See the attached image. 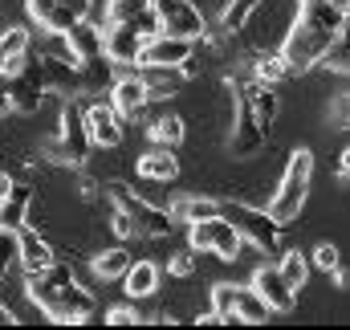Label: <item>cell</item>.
I'll return each instance as SVG.
<instances>
[{"label": "cell", "mask_w": 350, "mask_h": 330, "mask_svg": "<svg viewBox=\"0 0 350 330\" xmlns=\"http://www.w3.org/2000/svg\"><path fill=\"white\" fill-rule=\"evenodd\" d=\"M342 16H347V12H338L330 0H314V4H301V8H297L293 25H289L285 37H281V53H285V62H289L293 74L322 66V58H326L330 45L338 41Z\"/></svg>", "instance_id": "6da1fadb"}, {"label": "cell", "mask_w": 350, "mask_h": 330, "mask_svg": "<svg viewBox=\"0 0 350 330\" xmlns=\"http://www.w3.org/2000/svg\"><path fill=\"white\" fill-rule=\"evenodd\" d=\"M25 298L53 322L70 327V322H86L90 314L98 310L94 294L78 281V273L62 261H53L41 273H25Z\"/></svg>", "instance_id": "7a4b0ae2"}, {"label": "cell", "mask_w": 350, "mask_h": 330, "mask_svg": "<svg viewBox=\"0 0 350 330\" xmlns=\"http://www.w3.org/2000/svg\"><path fill=\"white\" fill-rule=\"evenodd\" d=\"M90 131H86V98L78 94H62L57 98V118H53V131L49 139L41 143V155L57 167H86L90 160Z\"/></svg>", "instance_id": "3957f363"}, {"label": "cell", "mask_w": 350, "mask_h": 330, "mask_svg": "<svg viewBox=\"0 0 350 330\" xmlns=\"http://www.w3.org/2000/svg\"><path fill=\"white\" fill-rule=\"evenodd\" d=\"M102 192H106L110 208L126 212V220H131V229H135V237H139V241H167V237L175 233L172 208H159V204H151V200L135 196V192H131V183L110 179Z\"/></svg>", "instance_id": "277c9868"}, {"label": "cell", "mask_w": 350, "mask_h": 330, "mask_svg": "<svg viewBox=\"0 0 350 330\" xmlns=\"http://www.w3.org/2000/svg\"><path fill=\"white\" fill-rule=\"evenodd\" d=\"M310 179H314V151H310V147H297V151L289 155L285 171H281V183H277L273 196H269V212H273L281 225H293V220L306 212Z\"/></svg>", "instance_id": "5b68a950"}, {"label": "cell", "mask_w": 350, "mask_h": 330, "mask_svg": "<svg viewBox=\"0 0 350 330\" xmlns=\"http://www.w3.org/2000/svg\"><path fill=\"white\" fill-rule=\"evenodd\" d=\"M159 33V16L147 8L135 21H118V25H102V41H106V58L118 70H139L147 41Z\"/></svg>", "instance_id": "8992f818"}, {"label": "cell", "mask_w": 350, "mask_h": 330, "mask_svg": "<svg viewBox=\"0 0 350 330\" xmlns=\"http://www.w3.org/2000/svg\"><path fill=\"white\" fill-rule=\"evenodd\" d=\"M208 306L220 322H249V327H261L273 314L253 285H237V281H216L208 290Z\"/></svg>", "instance_id": "52a82bcc"}, {"label": "cell", "mask_w": 350, "mask_h": 330, "mask_svg": "<svg viewBox=\"0 0 350 330\" xmlns=\"http://www.w3.org/2000/svg\"><path fill=\"white\" fill-rule=\"evenodd\" d=\"M220 208H224V216L237 225V233H241L245 245H253L257 253L281 249V229H285V225H281L269 208H253V204H241V200H220Z\"/></svg>", "instance_id": "ba28073f"}, {"label": "cell", "mask_w": 350, "mask_h": 330, "mask_svg": "<svg viewBox=\"0 0 350 330\" xmlns=\"http://www.w3.org/2000/svg\"><path fill=\"white\" fill-rule=\"evenodd\" d=\"M228 98H232V118H228V135H224V147H228V155L232 160H249V155H257L265 147V139H269V127H265L261 118H257V110L228 86Z\"/></svg>", "instance_id": "9c48e42d"}, {"label": "cell", "mask_w": 350, "mask_h": 330, "mask_svg": "<svg viewBox=\"0 0 350 330\" xmlns=\"http://www.w3.org/2000/svg\"><path fill=\"white\" fill-rule=\"evenodd\" d=\"M187 245L196 249V253H208V257H220V261H241V233H237V225L224 216V212H216V216H208V220H196V225H187Z\"/></svg>", "instance_id": "30bf717a"}, {"label": "cell", "mask_w": 350, "mask_h": 330, "mask_svg": "<svg viewBox=\"0 0 350 330\" xmlns=\"http://www.w3.org/2000/svg\"><path fill=\"white\" fill-rule=\"evenodd\" d=\"M4 90H8V106L16 114H37L49 102V90H45V78H41V62L33 53L16 74H4Z\"/></svg>", "instance_id": "8fae6325"}, {"label": "cell", "mask_w": 350, "mask_h": 330, "mask_svg": "<svg viewBox=\"0 0 350 330\" xmlns=\"http://www.w3.org/2000/svg\"><path fill=\"white\" fill-rule=\"evenodd\" d=\"M151 12L159 16V33H175V37H191L200 41L208 21L196 8V0H151Z\"/></svg>", "instance_id": "7c38bea8"}, {"label": "cell", "mask_w": 350, "mask_h": 330, "mask_svg": "<svg viewBox=\"0 0 350 330\" xmlns=\"http://www.w3.org/2000/svg\"><path fill=\"white\" fill-rule=\"evenodd\" d=\"M86 131L94 147H118L126 139V118L110 98H90L86 102Z\"/></svg>", "instance_id": "4fadbf2b"}, {"label": "cell", "mask_w": 350, "mask_h": 330, "mask_svg": "<svg viewBox=\"0 0 350 330\" xmlns=\"http://www.w3.org/2000/svg\"><path fill=\"white\" fill-rule=\"evenodd\" d=\"M110 102L118 106L122 118H143L155 98H151V90H147V82H143L139 70H126V74H118L114 86H110Z\"/></svg>", "instance_id": "5bb4252c"}, {"label": "cell", "mask_w": 350, "mask_h": 330, "mask_svg": "<svg viewBox=\"0 0 350 330\" xmlns=\"http://www.w3.org/2000/svg\"><path fill=\"white\" fill-rule=\"evenodd\" d=\"M257 294L265 298V306L273 310V314H289L293 306H297V290L285 281V273L277 269V265H261L257 273H253V281H249Z\"/></svg>", "instance_id": "9a60e30c"}, {"label": "cell", "mask_w": 350, "mask_h": 330, "mask_svg": "<svg viewBox=\"0 0 350 330\" xmlns=\"http://www.w3.org/2000/svg\"><path fill=\"white\" fill-rule=\"evenodd\" d=\"M53 261H57V249L45 241L41 229H33V225H21V229H16V265H21L25 273H41V269H49Z\"/></svg>", "instance_id": "2e32d148"}, {"label": "cell", "mask_w": 350, "mask_h": 330, "mask_svg": "<svg viewBox=\"0 0 350 330\" xmlns=\"http://www.w3.org/2000/svg\"><path fill=\"white\" fill-rule=\"evenodd\" d=\"M200 41L191 37H175V33H155L143 49V62L139 66H183L191 53H196Z\"/></svg>", "instance_id": "e0dca14e"}, {"label": "cell", "mask_w": 350, "mask_h": 330, "mask_svg": "<svg viewBox=\"0 0 350 330\" xmlns=\"http://www.w3.org/2000/svg\"><path fill=\"white\" fill-rule=\"evenodd\" d=\"M29 216H33V188L25 179H12L0 192V229L16 233L21 225H29Z\"/></svg>", "instance_id": "ac0fdd59"}, {"label": "cell", "mask_w": 350, "mask_h": 330, "mask_svg": "<svg viewBox=\"0 0 350 330\" xmlns=\"http://www.w3.org/2000/svg\"><path fill=\"white\" fill-rule=\"evenodd\" d=\"M159 281H163V265L159 261H131V269L122 273V290H126V298L131 302H147V298H155L159 294Z\"/></svg>", "instance_id": "d6986e66"}, {"label": "cell", "mask_w": 350, "mask_h": 330, "mask_svg": "<svg viewBox=\"0 0 350 330\" xmlns=\"http://www.w3.org/2000/svg\"><path fill=\"white\" fill-rule=\"evenodd\" d=\"M33 53V29L29 25H8L0 29V74H16Z\"/></svg>", "instance_id": "ffe728a7"}, {"label": "cell", "mask_w": 350, "mask_h": 330, "mask_svg": "<svg viewBox=\"0 0 350 330\" xmlns=\"http://www.w3.org/2000/svg\"><path fill=\"white\" fill-rule=\"evenodd\" d=\"M66 45H70V53H74V62L82 66V62H94V58H106V41H102V25H94V21H78L74 29H66Z\"/></svg>", "instance_id": "44dd1931"}, {"label": "cell", "mask_w": 350, "mask_h": 330, "mask_svg": "<svg viewBox=\"0 0 350 330\" xmlns=\"http://www.w3.org/2000/svg\"><path fill=\"white\" fill-rule=\"evenodd\" d=\"M135 167H139L143 179H155V183H172V179H179V171H183V164L175 160V147H151V151L139 155Z\"/></svg>", "instance_id": "7402d4cb"}, {"label": "cell", "mask_w": 350, "mask_h": 330, "mask_svg": "<svg viewBox=\"0 0 350 330\" xmlns=\"http://www.w3.org/2000/svg\"><path fill=\"white\" fill-rule=\"evenodd\" d=\"M139 74H143V82L151 90V98H175L183 86L191 82L179 66H139Z\"/></svg>", "instance_id": "603a6c76"}, {"label": "cell", "mask_w": 350, "mask_h": 330, "mask_svg": "<svg viewBox=\"0 0 350 330\" xmlns=\"http://www.w3.org/2000/svg\"><path fill=\"white\" fill-rule=\"evenodd\" d=\"M216 212H224L220 208V200L216 196H179L172 204V216L179 220V225H196V220H208V216H216Z\"/></svg>", "instance_id": "cb8c5ba5"}, {"label": "cell", "mask_w": 350, "mask_h": 330, "mask_svg": "<svg viewBox=\"0 0 350 330\" xmlns=\"http://www.w3.org/2000/svg\"><path fill=\"white\" fill-rule=\"evenodd\" d=\"M131 261H135V257H131V253H126L122 245L98 249V253L90 257V265H94V273H98L102 281H114V277H122V273L131 269Z\"/></svg>", "instance_id": "d4e9b609"}, {"label": "cell", "mask_w": 350, "mask_h": 330, "mask_svg": "<svg viewBox=\"0 0 350 330\" xmlns=\"http://www.w3.org/2000/svg\"><path fill=\"white\" fill-rule=\"evenodd\" d=\"M183 135H187V123H183L179 114H159V118H151V127H147V139H151L155 147H179Z\"/></svg>", "instance_id": "484cf974"}, {"label": "cell", "mask_w": 350, "mask_h": 330, "mask_svg": "<svg viewBox=\"0 0 350 330\" xmlns=\"http://www.w3.org/2000/svg\"><path fill=\"white\" fill-rule=\"evenodd\" d=\"M289 74L293 70H289V62H285L281 49H265V53H257V62H253V78H261L269 86H281Z\"/></svg>", "instance_id": "4316f807"}, {"label": "cell", "mask_w": 350, "mask_h": 330, "mask_svg": "<svg viewBox=\"0 0 350 330\" xmlns=\"http://www.w3.org/2000/svg\"><path fill=\"white\" fill-rule=\"evenodd\" d=\"M90 12H94V0H57L53 25H49L45 33H66V29H74L78 21H86Z\"/></svg>", "instance_id": "83f0119b"}, {"label": "cell", "mask_w": 350, "mask_h": 330, "mask_svg": "<svg viewBox=\"0 0 350 330\" xmlns=\"http://www.w3.org/2000/svg\"><path fill=\"white\" fill-rule=\"evenodd\" d=\"M277 269H281V273H285V281H289V285L301 294V290H306V281H310V269H314V265H310V257H306V253H297V249H285Z\"/></svg>", "instance_id": "f1b7e54d"}, {"label": "cell", "mask_w": 350, "mask_h": 330, "mask_svg": "<svg viewBox=\"0 0 350 330\" xmlns=\"http://www.w3.org/2000/svg\"><path fill=\"white\" fill-rule=\"evenodd\" d=\"M261 4L265 0H228L224 12H220V29H224V33H241V25H245Z\"/></svg>", "instance_id": "f546056e"}, {"label": "cell", "mask_w": 350, "mask_h": 330, "mask_svg": "<svg viewBox=\"0 0 350 330\" xmlns=\"http://www.w3.org/2000/svg\"><path fill=\"white\" fill-rule=\"evenodd\" d=\"M151 0H106V25H118V21H135L139 12H147Z\"/></svg>", "instance_id": "4dcf8cb0"}, {"label": "cell", "mask_w": 350, "mask_h": 330, "mask_svg": "<svg viewBox=\"0 0 350 330\" xmlns=\"http://www.w3.org/2000/svg\"><path fill=\"white\" fill-rule=\"evenodd\" d=\"M163 273H172V277H191V273H196V249H172V253L163 257Z\"/></svg>", "instance_id": "1f68e13d"}, {"label": "cell", "mask_w": 350, "mask_h": 330, "mask_svg": "<svg viewBox=\"0 0 350 330\" xmlns=\"http://www.w3.org/2000/svg\"><path fill=\"white\" fill-rule=\"evenodd\" d=\"M12 265H16V233H4L0 229V285L8 281Z\"/></svg>", "instance_id": "d6a6232c"}, {"label": "cell", "mask_w": 350, "mask_h": 330, "mask_svg": "<svg viewBox=\"0 0 350 330\" xmlns=\"http://www.w3.org/2000/svg\"><path fill=\"white\" fill-rule=\"evenodd\" d=\"M106 322H110V327H135V322H143V314H139L135 302L126 298L122 306H110V310H106Z\"/></svg>", "instance_id": "836d02e7"}, {"label": "cell", "mask_w": 350, "mask_h": 330, "mask_svg": "<svg viewBox=\"0 0 350 330\" xmlns=\"http://www.w3.org/2000/svg\"><path fill=\"white\" fill-rule=\"evenodd\" d=\"M25 8H29V21L33 25L49 29L53 25V12H57V0H25Z\"/></svg>", "instance_id": "e575fe53"}, {"label": "cell", "mask_w": 350, "mask_h": 330, "mask_svg": "<svg viewBox=\"0 0 350 330\" xmlns=\"http://www.w3.org/2000/svg\"><path fill=\"white\" fill-rule=\"evenodd\" d=\"M314 265H318V269H326V273H334V269L342 265V253H338V245L322 241V245L314 249Z\"/></svg>", "instance_id": "d590c367"}, {"label": "cell", "mask_w": 350, "mask_h": 330, "mask_svg": "<svg viewBox=\"0 0 350 330\" xmlns=\"http://www.w3.org/2000/svg\"><path fill=\"white\" fill-rule=\"evenodd\" d=\"M78 196H82V200H98V179H94V175H82V183H78Z\"/></svg>", "instance_id": "8d00e7d4"}, {"label": "cell", "mask_w": 350, "mask_h": 330, "mask_svg": "<svg viewBox=\"0 0 350 330\" xmlns=\"http://www.w3.org/2000/svg\"><path fill=\"white\" fill-rule=\"evenodd\" d=\"M0 114H12V106H8V90H4V74H0Z\"/></svg>", "instance_id": "74e56055"}, {"label": "cell", "mask_w": 350, "mask_h": 330, "mask_svg": "<svg viewBox=\"0 0 350 330\" xmlns=\"http://www.w3.org/2000/svg\"><path fill=\"white\" fill-rule=\"evenodd\" d=\"M338 175H350V147L338 155Z\"/></svg>", "instance_id": "f35d334b"}, {"label": "cell", "mask_w": 350, "mask_h": 330, "mask_svg": "<svg viewBox=\"0 0 350 330\" xmlns=\"http://www.w3.org/2000/svg\"><path fill=\"white\" fill-rule=\"evenodd\" d=\"M338 110H342V118H347V123H350V90H347V94H342V102H338Z\"/></svg>", "instance_id": "ab89813d"}, {"label": "cell", "mask_w": 350, "mask_h": 330, "mask_svg": "<svg viewBox=\"0 0 350 330\" xmlns=\"http://www.w3.org/2000/svg\"><path fill=\"white\" fill-rule=\"evenodd\" d=\"M330 4H334L338 12H350V0H330Z\"/></svg>", "instance_id": "60d3db41"}, {"label": "cell", "mask_w": 350, "mask_h": 330, "mask_svg": "<svg viewBox=\"0 0 350 330\" xmlns=\"http://www.w3.org/2000/svg\"><path fill=\"white\" fill-rule=\"evenodd\" d=\"M293 4H297V8H301V4H314V0H293Z\"/></svg>", "instance_id": "b9f144b4"}]
</instances>
